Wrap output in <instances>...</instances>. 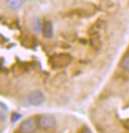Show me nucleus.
I'll list each match as a JSON object with an SVG mask.
<instances>
[{
    "label": "nucleus",
    "instance_id": "nucleus-5",
    "mask_svg": "<svg viewBox=\"0 0 129 133\" xmlns=\"http://www.w3.org/2000/svg\"><path fill=\"white\" fill-rule=\"evenodd\" d=\"M42 32L44 37L47 39H51L54 35V30H53V25L50 21H45V23L42 25Z\"/></svg>",
    "mask_w": 129,
    "mask_h": 133
},
{
    "label": "nucleus",
    "instance_id": "nucleus-6",
    "mask_svg": "<svg viewBox=\"0 0 129 133\" xmlns=\"http://www.w3.org/2000/svg\"><path fill=\"white\" fill-rule=\"evenodd\" d=\"M23 2H24L23 0H6L7 5L12 9H15V10L19 9L23 5Z\"/></svg>",
    "mask_w": 129,
    "mask_h": 133
},
{
    "label": "nucleus",
    "instance_id": "nucleus-13",
    "mask_svg": "<svg viewBox=\"0 0 129 133\" xmlns=\"http://www.w3.org/2000/svg\"><path fill=\"white\" fill-rule=\"evenodd\" d=\"M79 133H92L91 132V131H90V129H89V128H84V129H83V130H82V131H80V132Z\"/></svg>",
    "mask_w": 129,
    "mask_h": 133
},
{
    "label": "nucleus",
    "instance_id": "nucleus-4",
    "mask_svg": "<svg viewBox=\"0 0 129 133\" xmlns=\"http://www.w3.org/2000/svg\"><path fill=\"white\" fill-rule=\"evenodd\" d=\"M36 121L34 118H27L26 120L20 124V127H19V130L22 133H32L35 131L36 129Z\"/></svg>",
    "mask_w": 129,
    "mask_h": 133
},
{
    "label": "nucleus",
    "instance_id": "nucleus-12",
    "mask_svg": "<svg viewBox=\"0 0 129 133\" xmlns=\"http://www.w3.org/2000/svg\"><path fill=\"white\" fill-rule=\"evenodd\" d=\"M123 124H124V127L129 130V119H126V120L123 122Z\"/></svg>",
    "mask_w": 129,
    "mask_h": 133
},
{
    "label": "nucleus",
    "instance_id": "nucleus-1",
    "mask_svg": "<svg viewBox=\"0 0 129 133\" xmlns=\"http://www.w3.org/2000/svg\"><path fill=\"white\" fill-rule=\"evenodd\" d=\"M72 61V57L69 54L66 53H62V54H57L54 55L53 57H51L50 62L51 65L54 66V68H64V66H67Z\"/></svg>",
    "mask_w": 129,
    "mask_h": 133
},
{
    "label": "nucleus",
    "instance_id": "nucleus-8",
    "mask_svg": "<svg viewBox=\"0 0 129 133\" xmlns=\"http://www.w3.org/2000/svg\"><path fill=\"white\" fill-rule=\"evenodd\" d=\"M120 65H121V68L125 70V71H127L129 72V55L125 56L123 59L121 60L120 62Z\"/></svg>",
    "mask_w": 129,
    "mask_h": 133
},
{
    "label": "nucleus",
    "instance_id": "nucleus-9",
    "mask_svg": "<svg viewBox=\"0 0 129 133\" xmlns=\"http://www.w3.org/2000/svg\"><path fill=\"white\" fill-rule=\"evenodd\" d=\"M33 27H34V30H35L36 32H39V31L42 30V27H43V26H41V24H40V20L38 19V18H36V19L34 20Z\"/></svg>",
    "mask_w": 129,
    "mask_h": 133
},
{
    "label": "nucleus",
    "instance_id": "nucleus-3",
    "mask_svg": "<svg viewBox=\"0 0 129 133\" xmlns=\"http://www.w3.org/2000/svg\"><path fill=\"white\" fill-rule=\"evenodd\" d=\"M28 101L34 106L40 105L45 101V95L41 90H33L28 94Z\"/></svg>",
    "mask_w": 129,
    "mask_h": 133
},
{
    "label": "nucleus",
    "instance_id": "nucleus-2",
    "mask_svg": "<svg viewBox=\"0 0 129 133\" xmlns=\"http://www.w3.org/2000/svg\"><path fill=\"white\" fill-rule=\"evenodd\" d=\"M56 124V119L54 115H52L50 113H45L40 115L38 118V125L42 129H49L55 126Z\"/></svg>",
    "mask_w": 129,
    "mask_h": 133
},
{
    "label": "nucleus",
    "instance_id": "nucleus-7",
    "mask_svg": "<svg viewBox=\"0 0 129 133\" xmlns=\"http://www.w3.org/2000/svg\"><path fill=\"white\" fill-rule=\"evenodd\" d=\"M90 43H91V46H92L93 48H96V50H98L99 47H100V45H101L99 36H98V35H93V36L91 37Z\"/></svg>",
    "mask_w": 129,
    "mask_h": 133
},
{
    "label": "nucleus",
    "instance_id": "nucleus-11",
    "mask_svg": "<svg viewBox=\"0 0 129 133\" xmlns=\"http://www.w3.org/2000/svg\"><path fill=\"white\" fill-rule=\"evenodd\" d=\"M21 117H22V115L19 114L18 112H13L11 115V120H12V122H16V121H18Z\"/></svg>",
    "mask_w": 129,
    "mask_h": 133
},
{
    "label": "nucleus",
    "instance_id": "nucleus-10",
    "mask_svg": "<svg viewBox=\"0 0 129 133\" xmlns=\"http://www.w3.org/2000/svg\"><path fill=\"white\" fill-rule=\"evenodd\" d=\"M6 111H7V107L3 102H1V122H4V120H5Z\"/></svg>",
    "mask_w": 129,
    "mask_h": 133
}]
</instances>
